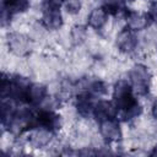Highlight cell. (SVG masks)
<instances>
[{"mask_svg": "<svg viewBox=\"0 0 157 157\" xmlns=\"http://www.w3.org/2000/svg\"><path fill=\"white\" fill-rule=\"evenodd\" d=\"M150 155H151V156H157V145H155V147L152 148V151H151Z\"/></svg>", "mask_w": 157, "mask_h": 157, "instance_id": "obj_18", "label": "cell"}, {"mask_svg": "<svg viewBox=\"0 0 157 157\" xmlns=\"http://www.w3.org/2000/svg\"><path fill=\"white\" fill-rule=\"evenodd\" d=\"M108 12L104 10L103 6H98V7H94L90 15H88V18H87V25L93 28V29H101L108 21Z\"/></svg>", "mask_w": 157, "mask_h": 157, "instance_id": "obj_12", "label": "cell"}, {"mask_svg": "<svg viewBox=\"0 0 157 157\" xmlns=\"http://www.w3.org/2000/svg\"><path fill=\"white\" fill-rule=\"evenodd\" d=\"M34 125H38L48 130H52L53 132H56L61 128V117L54 109L38 108L34 117Z\"/></svg>", "mask_w": 157, "mask_h": 157, "instance_id": "obj_3", "label": "cell"}, {"mask_svg": "<svg viewBox=\"0 0 157 157\" xmlns=\"http://www.w3.org/2000/svg\"><path fill=\"white\" fill-rule=\"evenodd\" d=\"M99 134L107 144L118 142L121 139L120 120L118 118H108L99 121Z\"/></svg>", "mask_w": 157, "mask_h": 157, "instance_id": "obj_5", "label": "cell"}, {"mask_svg": "<svg viewBox=\"0 0 157 157\" xmlns=\"http://www.w3.org/2000/svg\"><path fill=\"white\" fill-rule=\"evenodd\" d=\"M29 6V0H2V10L9 12L11 16L26 12Z\"/></svg>", "mask_w": 157, "mask_h": 157, "instance_id": "obj_13", "label": "cell"}, {"mask_svg": "<svg viewBox=\"0 0 157 157\" xmlns=\"http://www.w3.org/2000/svg\"><path fill=\"white\" fill-rule=\"evenodd\" d=\"M129 82L136 96H145L150 91L151 85V72L147 66L142 64H136L129 71Z\"/></svg>", "mask_w": 157, "mask_h": 157, "instance_id": "obj_2", "label": "cell"}, {"mask_svg": "<svg viewBox=\"0 0 157 157\" xmlns=\"http://www.w3.org/2000/svg\"><path fill=\"white\" fill-rule=\"evenodd\" d=\"M136 32L129 29L128 27L123 28L118 36H117V47L121 53H126L130 54L132 52H135L136 47H137V37L135 34Z\"/></svg>", "mask_w": 157, "mask_h": 157, "instance_id": "obj_8", "label": "cell"}, {"mask_svg": "<svg viewBox=\"0 0 157 157\" xmlns=\"http://www.w3.org/2000/svg\"><path fill=\"white\" fill-rule=\"evenodd\" d=\"M113 103L118 109L117 118L123 121H130L142 113V107L137 101L129 80L120 78L113 88Z\"/></svg>", "mask_w": 157, "mask_h": 157, "instance_id": "obj_1", "label": "cell"}, {"mask_svg": "<svg viewBox=\"0 0 157 157\" xmlns=\"http://www.w3.org/2000/svg\"><path fill=\"white\" fill-rule=\"evenodd\" d=\"M7 47L13 54L18 56L27 55L32 49V42L29 38L22 33L11 32L7 36Z\"/></svg>", "mask_w": 157, "mask_h": 157, "instance_id": "obj_6", "label": "cell"}, {"mask_svg": "<svg viewBox=\"0 0 157 157\" xmlns=\"http://www.w3.org/2000/svg\"><path fill=\"white\" fill-rule=\"evenodd\" d=\"M65 10L67 11V13L70 15H76L80 12L81 10V1L80 0H65L64 5Z\"/></svg>", "mask_w": 157, "mask_h": 157, "instance_id": "obj_14", "label": "cell"}, {"mask_svg": "<svg viewBox=\"0 0 157 157\" xmlns=\"http://www.w3.org/2000/svg\"><path fill=\"white\" fill-rule=\"evenodd\" d=\"M118 109L114 105L113 101H107V99H98L94 105V113L93 118L99 123L104 119L108 118H117Z\"/></svg>", "mask_w": 157, "mask_h": 157, "instance_id": "obj_11", "label": "cell"}, {"mask_svg": "<svg viewBox=\"0 0 157 157\" xmlns=\"http://www.w3.org/2000/svg\"><path fill=\"white\" fill-rule=\"evenodd\" d=\"M124 20L126 22V27L134 32L142 31V29L147 28L151 23L147 12H140V11L129 10V9L126 10V12L124 15Z\"/></svg>", "mask_w": 157, "mask_h": 157, "instance_id": "obj_7", "label": "cell"}, {"mask_svg": "<svg viewBox=\"0 0 157 157\" xmlns=\"http://www.w3.org/2000/svg\"><path fill=\"white\" fill-rule=\"evenodd\" d=\"M147 15L150 17L151 23H157V0H155L150 4L148 10H147Z\"/></svg>", "mask_w": 157, "mask_h": 157, "instance_id": "obj_15", "label": "cell"}, {"mask_svg": "<svg viewBox=\"0 0 157 157\" xmlns=\"http://www.w3.org/2000/svg\"><path fill=\"white\" fill-rule=\"evenodd\" d=\"M64 1L65 0H42V9H60L64 5Z\"/></svg>", "mask_w": 157, "mask_h": 157, "instance_id": "obj_16", "label": "cell"}, {"mask_svg": "<svg viewBox=\"0 0 157 157\" xmlns=\"http://www.w3.org/2000/svg\"><path fill=\"white\" fill-rule=\"evenodd\" d=\"M47 98H48V90L43 83H38V82L31 83L27 92V104L34 108H39Z\"/></svg>", "mask_w": 157, "mask_h": 157, "instance_id": "obj_9", "label": "cell"}, {"mask_svg": "<svg viewBox=\"0 0 157 157\" xmlns=\"http://www.w3.org/2000/svg\"><path fill=\"white\" fill-rule=\"evenodd\" d=\"M42 23L49 31H56L63 26V15L60 9H42Z\"/></svg>", "mask_w": 157, "mask_h": 157, "instance_id": "obj_10", "label": "cell"}, {"mask_svg": "<svg viewBox=\"0 0 157 157\" xmlns=\"http://www.w3.org/2000/svg\"><path fill=\"white\" fill-rule=\"evenodd\" d=\"M25 134L27 135V139H26L27 142L32 147L42 148V147H45L47 145H49V142L52 141L55 132H53L52 130H48L45 128L34 125L31 129H28Z\"/></svg>", "mask_w": 157, "mask_h": 157, "instance_id": "obj_4", "label": "cell"}, {"mask_svg": "<svg viewBox=\"0 0 157 157\" xmlns=\"http://www.w3.org/2000/svg\"><path fill=\"white\" fill-rule=\"evenodd\" d=\"M152 115H153L155 119H157V99L152 104Z\"/></svg>", "mask_w": 157, "mask_h": 157, "instance_id": "obj_17", "label": "cell"}]
</instances>
